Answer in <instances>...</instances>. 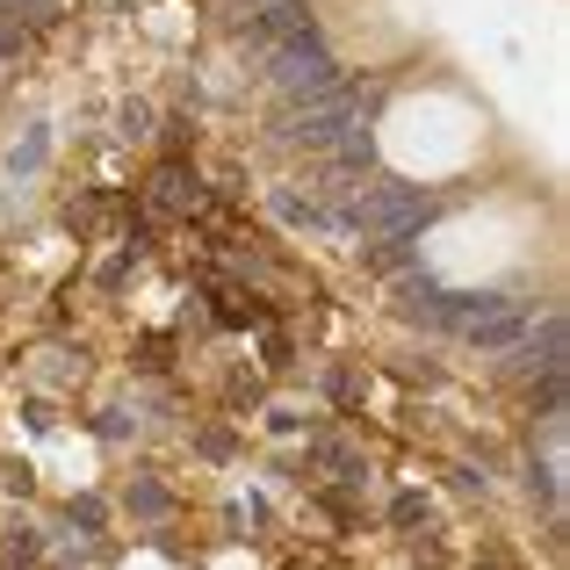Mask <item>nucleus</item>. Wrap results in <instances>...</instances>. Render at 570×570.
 <instances>
[{
	"instance_id": "nucleus-8",
	"label": "nucleus",
	"mask_w": 570,
	"mask_h": 570,
	"mask_svg": "<svg viewBox=\"0 0 570 570\" xmlns=\"http://www.w3.org/2000/svg\"><path fill=\"white\" fill-rule=\"evenodd\" d=\"M484 570H513V563H505V557H491V563H484Z\"/></svg>"
},
{
	"instance_id": "nucleus-1",
	"label": "nucleus",
	"mask_w": 570,
	"mask_h": 570,
	"mask_svg": "<svg viewBox=\"0 0 570 570\" xmlns=\"http://www.w3.org/2000/svg\"><path fill=\"white\" fill-rule=\"evenodd\" d=\"M261 72L282 101H304V95H325L347 66H340V51L325 43V29H304V37H282L275 51L261 58Z\"/></svg>"
},
{
	"instance_id": "nucleus-6",
	"label": "nucleus",
	"mask_w": 570,
	"mask_h": 570,
	"mask_svg": "<svg viewBox=\"0 0 570 570\" xmlns=\"http://www.w3.org/2000/svg\"><path fill=\"white\" fill-rule=\"evenodd\" d=\"M116 138L145 145V138H153V109H145V101H124V109H116Z\"/></svg>"
},
{
	"instance_id": "nucleus-5",
	"label": "nucleus",
	"mask_w": 570,
	"mask_h": 570,
	"mask_svg": "<svg viewBox=\"0 0 570 570\" xmlns=\"http://www.w3.org/2000/svg\"><path fill=\"white\" fill-rule=\"evenodd\" d=\"M130 513H145V520H167L174 513V499H167V484H130Z\"/></svg>"
},
{
	"instance_id": "nucleus-3",
	"label": "nucleus",
	"mask_w": 570,
	"mask_h": 570,
	"mask_svg": "<svg viewBox=\"0 0 570 570\" xmlns=\"http://www.w3.org/2000/svg\"><path fill=\"white\" fill-rule=\"evenodd\" d=\"M145 209H153V217H195V209H209L203 203V181H195V167H159L153 181H145Z\"/></svg>"
},
{
	"instance_id": "nucleus-4",
	"label": "nucleus",
	"mask_w": 570,
	"mask_h": 570,
	"mask_svg": "<svg viewBox=\"0 0 570 570\" xmlns=\"http://www.w3.org/2000/svg\"><path fill=\"white\" fill-rule=\"evenodd\" d=\"M267 209H275L289 232H325V238H333V209H325V195H311V188L275 181V188H267Z\"/></svg>"
},
{
	"instance_id": "nucleus-2",
	"label": "nucleus",
	"mask_w": 570,
	"mask_h": 570,
	"mask_svg": "<svg viewBox=\"0 0 570 570\" xmlns=\"http://www.w3.org/2000/svg\"><path fill=\"white\" fill-rule=\"evenodd\" d=\"M505 368H513L520 383H534V376H563V318H557V311L542 318V333H534V325L520 333V347H513V362H505Z\"/></svg>"
},
{
	"instance_id": "nucleus-7",
	"label": "nucleus",
	"mask_w": 570,
	"mask_h": 570,
	"mask_svg": "<svg viewBox=\"0 0 570 570\" xmlns=\"http://www.w3.org/2000/svg\"><path fill=\"white\" fill-rule=\"evenodd\" d=\"M66 224H72V232H95V224H101V195H80V203H66Z\"/></svg>"
}]
</instances>
